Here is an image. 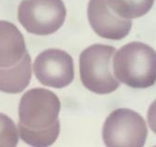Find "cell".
Returning <instances> with one entry per match:
<instances>
[{
	"instance_id": "obj_1",
	"label": "cell",
	"mask_w": 156,
	"mask_h": 147,
	"mask_svg": "<svg viewBox=\"0 0 156 147\" xmlns=\"http://www.w3.org/2000/svg\"><path fill=\"white\" fill-rule=\"evenodd\" d=\"M112 69L118 81L133 89H147L156 82V53L149 45L131 42L115 51Z\"/></svg>"
},
{
	"instance_id": "obj_2",
	"label": "cell",
	"mask_w": 156,
	"mask_h": 147,
	"mask_svg": "<svg viewBox=\"0 0 156 147\" xmlns=\"http://www.w3.org/2000/svg\"><path fill=\"white\" fill-rule=\"evenodd\" d=\"M112 46L96 45L84 50L80 56V75L83 86L92 92L108 94L115 91L120 82L112 72Z\"/></svg>"
},
{
	"instance_id": "obj_3",
	"label": "cell",
	"mask_w": 156,
	"mask_h": 147,
	"mask_svg": "<svg viewBox=\"0 0 156 147\" xmlns=\"http://www.w3.org/2000/svg\"><path fill=\"white\" fill-rule=\"evenodd\" d=\"M102 135L108 147H142L147 140L148 128L138 113L120 108L107 117Z\"/></svg>"
},
{
	"instance_id": "obj_4",
	"label": "cell",
	"mask_w": 156,
	"mask_h": 147,
	"mask_svg": "<svg viewBox=\"0 0 156 147\" xmlns=\"http://www.w3.org/2000/svg\"><path fill=\"white\" fill-rule=\"evenodd\" d=\"M66 16L62 0H23L18 8V21L28 33L37 36L57 32Z\"/></svg>"
},
{
	"instance_id": "obj_5",
	"label": "cell",
	"mask_w": 156,
	"mask_h": 147,
	"mask_svg": "<svg viewBox=\"0 0 156 147\" xmlns=\"http://www.w3.org/2000/svg\"><path fill=\"white\" fill-rule=\"evenodd\" d=\"M61 101L51 91L32 89L23 94L19 105V122L32 129L51 127L58 120Z\"/></svg>"
},
{
	"instance_id": "obj_6",
	"label": "cell",
	"mask_w": 156,
	"mask_h": 147,
	"mask_svg": "<svg viewBox=\"0 0 156 147\" xmlns=\"http://www.w3.org/2000/svg\"><path fill=\"white\" fill-rule=\"evenodd\" d=\"M33 70L37 79L44 86L63 89L74 80L73 59L67 52L50 49L38 54Z\"/></svg>"
},
{
	"instance_id": "obj_7",
	"label": "cell",
	"mask_w": 156,
	"mask_h": 147,
	"mask_svg": "<svg viewBox=\"0 0 156 147\" xmlns=\"http://www.w3.org/2000/svg\"><path fill=\"white\" fill-rule=\"evenodd\" d=\"M87 14L93 30L103 38L121 40L131 31V20L123 19L113 12L107 0H90Z\"/></svg>"
},
{
	"instance_id": "obj_8",
	"label": "cell",
	"mask_w": 156,
	"mask_h": 147,
	"mask_svg": "<svg viewBox=\"0 0 156 147\" xmlns=\"http://www.w3.org/2000/svg\"><path fill=\"white\" fill-rule=\"evenodd\" d=\"M25 53L24 37L17 26L0 21V68L16 65Z\"/></svg>"
},
{
	"instance_id": "obj_9",
	"label": "cell",
	"mask_w": 156,
	"mask_h": 147,
	"mask_svg": "<svg viewBox=\"0 0 156 147\" xmlns=\"http://www.w3.org/2000/svg\"><path fill=\"white\" fill-rule=\"evenodd\" d=\"M32 77L31 57L27 52L14 66L0 68V91L17 94L28 87Z\"/></svg>"
},
{
	"instance_id": "obj_10",
	"label": "cell",
	"mask_w": 156,
	"mask_h": 147,
	"mask_svg": "<svg viewBox=\"0 0 156 147\" xmlns=\"http://www.w3.org/2000/svg\"><path fill=\"white\" fill-rule=\"evenodd\" d=\"M19 137L26 143L36 147H46L53 144L60 133V122L57 120L51 127L41 129H32L19 122Z\"/></svg>"
},
{
	"instance_id": "obj_11",
	"label": "cell",
	"mask_w": 156,
	"mask_h": 147,
	"mask_svg": "<svg viewBox=\"0 0 156 147\" xmlns=\"http://www.w3.org/2000/svg\"><path fill=\"white\" fill-rule=\"evenodd\" d=\"M154 0H107L108 7L118 16L132 20L142 17L151 9Z\"/></svg>"
},
{
	"instance_id": "obj_12",
	"label": "cell",
	"mask_w": 156,
	"mask_h": 147,
	"mask_svg": "<svg viewBox=\"0 0 156 147\" xmlns=\"http://www.w3.org/2000/svg\"><path fill=\"white\" fill-rule=\"evenodd\" d=\"M19 142L18 128L9 117L0 113V147H14Z\"/></svg>"
}]
</instances>
